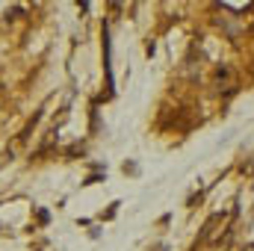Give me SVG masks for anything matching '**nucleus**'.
I'll list each match as a JSON object with an SVG mask.
<instances>
[{
	"label": "nucleus",
	"instance_id": "1",
	"mask_svg": "<svg viewBox=\"0 0 254 251\" xmlns=\"http://www.w3.org/2000/svg\"><path fill=\"white\" fill-rule=\"evenodd\" d=\"M213 86H216L219 95H234L240 89V77H237V71L231 65H219L216 74H213Z\"/></svg>",
	"mask_w": 254,
	"mask_h": 251
},
{
	"label": "nucleus",
	"instance_id": "2",
	"mask_svg": "<svg viewBox=\"0 0 254 251\" xmlns=\"http://www.w3.org/2000/svg\"><path fill=\"white\" fill-rule=\"evenodd\" d=\"M216 225H222V216L216 213V216H210V222L204 225V234L198 237V243H210L213 237H216Z\"/></svg>",
	"mask_w": 254,
	"mask_h": 251
}]
</instances>
